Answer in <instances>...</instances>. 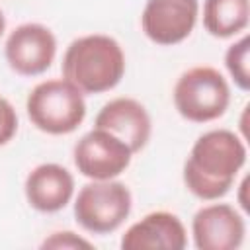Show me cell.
Wrapping results in <instances>:
<instances>
[{"label":"cell","instance_id":"obj_1","mask_svg":"<svg viewBox=\"0 0 250 250\" xmlns=\"http://www.w3.org/2000/svg\"><path fill=\"white\" fill-rule=\"evenodd\" d=\"M244 164L242 139L229 129H213L193 143L184 164V184L197 199L217 201L229 193Z\"/></svg>","mask_w":250,"mask_h":250},{"label":"cell","instance_id":"obj_2","mask_svg":"<svg viewBox=\"0 0 250 250\" xmlns=\"http://www.w3.org/2000/svg\"><path fill=\"white\" fill-rule=\"evenodd\" d=\"M125 74L121 45L102 33L74 39L62 57V78L82 94H104L113 90Z\"/></svg>","mask_w":250,"mask_h":250},{"label":"cell","instance_id":"obj_3","mask_svg":"<svg viewBox=\"0 0 250 250\" xmlns=\"http://www.w3.org/2000/svg\"><path fill=\"white\" fill-rule=\"evenodd\" d=\"M29 121L47 135H68L86 117L84 94L64 78L39 82L25 102Z\"/></svg>","mask_w":250,"mask_h":250},{"label":"cell","instance_id":"obj_4","mask_svg":"<svg viewBox=\"0 0 250 250\" xmlns=\"http://www.w3.org/2000/svg\"><path fill=\"white\" fill-rule=\"evenodd\" d=\"M230 104V88L213 66L186 70L174 86V105L191 123H209L225 115Z\"/></svg>","mask_w":250,"mask_h":250},{"label":"cell","instance_id":"obj_5","mask_svg":"<svg viewBox=\"0 0 250 250\" xmlns=\"http://www.w3.org/2000/svg\"><path fill=\"white\" fill-rule=\"evenodd\" d=\"M131 205L133 197L123 182L92 180L76 195L74 219L86 232L109 234L125 223Z\"/></svg>","mask_w":250,"mask_h":250},{"label":"cell","instance_id":"obj_6","mask_svg":"<svg viewBox=\"0 0 250 250\" xmlns=\"http://www.w3.org/2000/svg\"><path fill=\"white\" fill-rule=\"evenodd\" d=\"M131 148L104 129L86 133L72 150L74 166L90 180H113L131 164Z\"/></svg>","mask_w":250,"mask_h":250},{"label":"cell","instance_id":"obj_7","mask_svg":"<svg viewBox=\"0 0 250 250\" xmlns=\"http://www.w3.org/2000/svg\"><path fill=\"white\" fill-rule=\"evenodd\" d=\"M6 62L16 74L39 76L51 68L57 55V39L47 25L21 23L6 39Z\"/></svg>","mask_w":250,"mask_h":250},{"label":"cell","instance_id":"obj_8","mask_svg":"<svg viewBox=\"0 0 250 250\" xmlns=\"http://www.w3.org/2000/svg\"><path fill=\"white\" fill-rule=\"evenodd\" d=\"M197 0H146L141 25L156 45H178L188 39L197 23Z\"/></svg>","mask_w":250,"mask_h":250},{"label":"cell","instance_id":"obj_9","mask_svg":"<svg viewBox=\"0 0 250 250\" xmlns=\"http://www.w3.org/2000/svg\"><path fill=\"white\" fill-rule=\"evenodd\" d=\"M193 244L199 250H234L244 242V217L229 203L201 207L191 221Z\"/></svg>","mask_w":250,"mask_h":250},{"label":"cell","instance_id":"obj_10","mask_svg":"<svg viewBox=\"0 0 250 250\" xmlns=\"http://www.w3.org/2000/svg\"><path fill=\"white\" fill-rule=\"evenodd\" d=\"M94 127L104 129L125 143L133 154L146 146L152 131L150 115L145 105L133 98H115L107 102L98 111Z\"/></svg>","mask_w":250,"mask_h":250},{"label":"cell","instance_id":"obj_11","mask_svg":"<svg viewBox=\"0 0 250 250\" xmlns=\"http://www.w3.org/2000/svg\"><path fill=\"white\" fill-rule=\"evenodd\" d=\"M188 234L182 221L168 211H152L133 223L121 236L123 250H184Z\"/></svg>","mask_w":250,"mask_h":250},{"label":"cell","instance_id":"obj_12","mask_svg":"<svg viewBox=\"0 0 250 250\" xmlns=\"http://www.w3.org/2000/svg\"><path fill=\"white\" fill-rule=\"evenodd\" d=\"M27 203L39 213H57L64 209L74 195L72 174L55 162L35 166L23 184Z\"/></svg>","mask_w":250,"mask_h":250},{"label":"cell","instance_id":"obj_13","mask_svg":"<svg viewBox=\"0 0 250 250\" xmlns=\"http://www.w3.org/2000/svg\"><path fill=\"white\" fill-rule=\"evenodd\" d=\"M250 2L248 0H205L203 25L219 39L232 37L248 27Z\"/></svg>","mask_w":250,"mask_h":250},{"label":"cell","instance_id":"obj_14","mask_svg":"<svg viewBox=\"0 0 250 250\" xmlns=\"http://www.w3.org/2000/svg\"><path fill=\"white\" fill-rule=\"evenodd\" d=\"M248 61H250V37L242 35L225 53V66H227L230 78L234 80V84L242 92L250 90V64H248Z\"/></svg>","mask_w":250,"mask_h":250},{"label":"cell","instance_id":"obj_15","mask_svg":"<svg viewBox=\"0 0 250 250\" xmlns=\"http://www.w3.org/2000/svg\"><path fill=\"white\" fill-rule=\"evenodd\" d=\"M16 131H18V113L6 98H0V146L10 143Z\"/></svg>","mask_w":250,"mask_h":250},{"label":"cell","instance_id":"obj_16","mask_svg":"<svg viewBox=\"0 0 250 250\" xmlns=\"http://www.w3.org/2000/svg\"><path fill=\"white\" fill-rule=\"evenodd\" d=\"M41 248H92V242L80 238L70 230H64V232H53L49 238L43 240Z\"/></svg>","mask_w":250,"mask_h":250},{"label":"cell","instance_id":"obj_17","mask_svg":"<svg viewBox=\"0 0 250 250\" xmlns=\"http://www.w3.org/2000/svg\"><path fill=\"white\" fill-rule=\"evenodd\" d=\"M248 188V178H244L242 180V184H240V205H242V209L244 211H248V203H246V199L242 197V193H244V189Z\"/></svg>","mask_w":250,"mask_h":250},{"label":"cell","instance_id":"obj_18","mask_svg":"<svg viewBox=\"0 0 250 250\" xmlns=\"http://www.w3.org/2000/svg\"><path fill=\"white\" fill-rule=\"evenodd\" d=\"M4 29H6V18H4V14L0 10V37L4 35Z\"/></svg>","mask_w":250,"mask_h":250}]
</instances>
